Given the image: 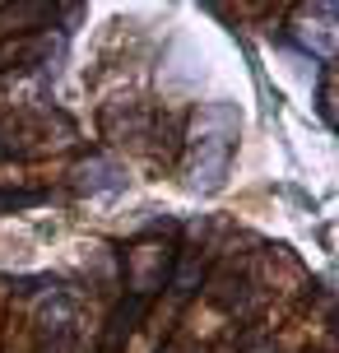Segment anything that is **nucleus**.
I'll use <instances>...</instances> for the list:
<instances>
[{
	"instance_id": "f257e3e1",
	"label": "nucleus",
	"mask_w": 339,
	"mask_h": 353,
	"mask_svg": "<svg viewBox=\"0 0 339 353\" xmlns=\"http://www.w3.org/2000/svg\"><path fill=\"white\" fill-rule=\"evenodd\" d=\"M237 135H242V117L228 103H214L196 112V125L186 135V159H181V176L186 186L200 195L218 191L228 181L232 154H237Z\"/></svg>"
},
{
	"instance_id": "f03ea898",
	"label": "nucleus",
	"mask_w": 339,
	"mask_h": 353,
	"mask_svg": "<svg viewBox=\"0 0 339 353\" xmlns=\"http://www.w3.org/2000/svg\"><path fill=\"white\" fill-rule=\"evenodd\" d=\"M70 186L79 195H112L125 186V168L116 159H107V154H93L89 163H79L70 176Z\"/></svg>"
},
{
	"instance_id": "7ed1b4c3",
	"label": "nucleus",
	"mask_w": 339,
	"mask_h": 353,
	"mask_svg": "<svg viewBox=\"0 0 339 353\" xmlns=\"http://www.w3.org/2000/svg\"><path fill=\"white\" fill-rule=\"evenodd\" d=\"M47 56V42H28V37H19V42H0V74L19 70V65H37Z\"/></svg>"
},
{
	"instance_id": "20e7f679",
	"label": "nucleus",
	"mask_w": 339,
	"mask_h": 353,
	"mask_svg": "<svg viewBox=\"0 0 339 353\" xmlns=\"http://www.w3.org/2000/svg\"><path fill=\"white\" fill-rule=\"evenodd\" d=\"M42 200H47L42 186H0V214L33 210V205H42Z\"/></svg>"
},
{
	"instance_id": "39448f33",
	"label": "nucleus",
	"mask_w": 339,
	"mask_h": 353,
	"mask_svg": "<svg viewBox=\"0 0 339 353\" xmlns=\"http://www.w3.org/2000/svg\"><path fill=\"white\" fill-rule=\"evenodd\" d=\"M321 117H325V125H335V93H330V65L321 70Z\"/></svg>"
}]
</instances>
